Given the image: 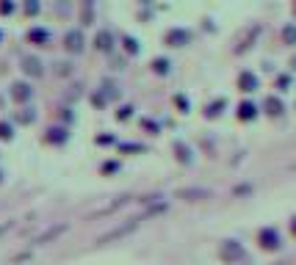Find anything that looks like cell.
Listing matches in <instances>:
<instances>
[{
	"mask_svg": "<svg viewBox=\"0 0 296 265\" xmlns=\"http://www.w3.org/2000/svg\"><path fill=\"white\" fill-rule=\"evenodd\" d=\"M186 42H188V31H183V28H172L166 33V44H172V47H180Z\"/></svg>",
	"mask_w": 296,
	"mask_h": 265,
	"instance_id": "9",
	"label": "cell"
},
{
	"mask_svg": "<svg viewBox=\"0 0 296 265\" xmlns=\"http://www.w3.org/2000/svg\"><path fill=\"white\" fill-rule=\"evenodd\" d=\"M238 86H241V91H255V88H258V75L241 72L238 75Z\"/></svg>",
	"mask_w": 296,
	"mask_h": 265,
	"instance_id": "11",
	"label": "cell"
},
{
	"mask_svg": "<svg viewBox=\"0 0 296 265\" xmlns=\"http://www.w3.org/2000/svg\"><path fill=\"white\" fill-rule=\"evenodd\" d=\"M260 246H263V249H280V235H277V229H263V232H260Z\"/></svg>",
	"mask_w": 296,
	"mask_h": 265,
	"instance_id": "8",
	"label": "cell"
},
{
	"mask_svg": "<svg viewBox=\"0 0 296 265\" xmlns=\"http://www.w3.org/2000/svg\"><path fill=\"white\" fill-rule=\"evenodd\" d=\"M219 254H222V260L227 262H235V260H244V246L238 243V240H224L222 249H219Z\"/></svg>",
	"mask_w": 296,
	"mask_h": 265,
	"instance_id": "2",
	"label": "cell"
},
{
	"mask_svg": "<svg viewBox=\"0 0 296 265\" xmlns=\"http://www.w3.org/2000/svg\"><path fill=\"white\" fill-rule=\"evenodd\" d=\"M282 39H285V44H296V25L282 28Z\"/></svg>",
	"mask_w": 296,
	"mask_h": 265,
	"instance_id": "18",
	"label": "cell"
},
{
	"mask_svg": "<svg viewBox=\"0 0 296 265\" xmlns=\"http://www.w3.org/2000/svg\"><path fill=\"white\" fill-rule=\"evenodd\" d=\"M141 224V219H128L125 224H119V227H114L111 232H105L103 238H100V243H114V240H119V238H125L128 232H133L136 227Z\"/></svg>",
	"mask_w": 296,
	"mask_h": 265,
	"instance_id": "1",
	"label": "cell"
},
{
	"mask_svg": "<svg viewBox=\"0 0 296 265\" xmlns=\"http://www.w3.org/2000/svg\"><path fill=\"white\" fill-rule=\"evenodd\" d=\"M83 44H86V39H83V33H80L78 28H72V31L64 33V47H67L69 52H83Z\"/></svg>",
	"mask_w": 296,
	"mask_h": 265,
	"instance_id": "3",
	"label": "cell"
},
{
	"mask_svg": "<svg viewBox=\"0 0 296 265\" xmlns=\"http://www.w3.org/2000/svg\"><path fill=\"white\" fill-rule=\"evenodd\" d=\"M14 138V127L9 122H0V141H11Z\"/></svg>",
	"mask_w": 296,
	"mask_h": 265,
	"instance_id": "17",
	"label": "cell"
},
{
	"mask_svg": "<svg viewBox=\"0 0 296 265\" xmlns=\"http://www.w3.org/2000/svg\"><path fill=\"white\" fill-rule=\"evenodd\" d=\"M255 116H258V108H255L252 102H241L238 105V119L249 122V119H255Z\"/></svg>",
	"mask_w": 296,
	"mask_h": 265,
	"instance_id": "13",
	"label": "cell"
},
{
	"mask_svg": "<svg viewBox=\"0 0 296 265\" xmlns=\"http://www.w3.org/2000/svg\"><path fill=\"white\" fill-rule=\"evenodd\" d=\"M125 47H128V52H133V56L139 52V42H136L133 36H128V39H125Z\"/></svg>",
	"mask_w": 296,
	"mask_h": 265,
	"instance_id": "22",
	"label": "cell"
},
{
	"mask_svg": "<svg viewBox=\"0 0 296 265\" xmlns=\"http://www.w3.org/2000/svg\"><path fill=\"white\" fill-rule=\"evenodd\" d=\"M116 169H119V163H116V161H108V163H103V172H105V174L116 172Z\"/></svg>",
	"mask_w": 296,
	"mask_h": 265,
	"instance_id": "23",
	"label": "cell"
},
{
	"mask_svg": "<svg viewBox=\"0 0 296 265\" xmlns=\"http://www.w3.org/2000/svg\"><path fill=\"white\" fill-rule=\"evenodd\" d=\"M17 119H20L22 125H31V122L36 119V114H33V108H25V111H20V114H17Z\"/></svg>",
	"mask_w": 296,
	"mask_h": 265,
	"instance_id": "19",
	"label": "cell"
},
{
	"mask_svg": "<svg viewBox=\"0 0 296 265\" xmlns=\"http://www.w3.org/2000/svg\"><path fill=\"white\" fill-rule=\"evenodd\" d=\"M210 191L208 188H183L177 191V199H188V202H197V199H208Z\"/></svg>",
	"mask_w": 296,
	"mask_h": 265,
	"instance_id": "7",
	"label": "cell"
},
{
	"mask_svg": "<svg viewBox=\"0 0 296 265\" xmlns=\"http://www.w3.org/2000/svg\"><path fill=\"white\" fill-rule=\"evenodd\" d=\"M175 152H177V161L180 163H191L194 157H191V149H188L183 141H175Z\"/></svg>",
	"mask_w": 296,
	"mask_h": 265,
	"instance_id": "14",
	"label": "cell"
},
{
	"mask_svg": "<svg viewBox=\"0 0 296 265\" xmlns=\"http://www.w3.org/2000/svg\"><path fill=\"white\" fill-rule=\"evenodd\" d=\"M114 33L108 31V28H103V31H97V36H94V47L97 50H103V52H108V50H114Z\"/></svg>",
	"mask_w": 296,
	"mask_h": 265,
	"instance_id": "4",
	"label": "cell"
},
{
	"mask_svg": "<svg viewBox=\"0 0 296 265\" xmlns=\"http://www.w3.org/2000/svg\"><path fill=\"white\" fill-rule=\"evenodd\" d=\"M291 229H293V235H296V219H293V224H291Z\"/></svg>",
	"mask_w": 296,
	"mask_h": 265,
	"instance_id": "28",
	"label": "cell"
},
{
	"mask_svg": "<svg viewBox=\"0 0 296 265\" xmlns=\"http://www.w3.org/2000/svg\"><path fill=\"white\" fill-rule=\"evenodd\" d=\"M266 111H269L271 116H280L282 114V102L277 97H269V99H266Z\"/></svg>",
	"mask_w": 296,
	"mask_h": 265,
	"instance_id": "16",
	"label": "cell"
},
{
	"mask_svg": "<svg viewBox=\"0 0 296 265\" xmlns=\"http://www.w3.org/2000/svg\"><path fill=\"white\" fill-rule=\"evenodd\" d=\"M277 86H280V88L291 86V75H280V78H277Z\"/></svg>",
	"mask_w": 296,
	"mask_h": 265,
	"instance_id": "24",
	"label": "cell"
},
{
	"mask_svg": "<svg viewBox=\"0 0 296 265\" xmlns=\"http://www.w3.org/2000/svg\"><path fill=\"white\" fill-rule=\"evenodd\" d=\"M67 138H69V133L64 130V127H50V130H47V135H45L47 144H64Z\"/></svg>",
	"mask_w": 296,
	"mask_h": 265,
	"instance_id": "10",
	"label": "cell"
},
{
	"mask_svg": "<svg viewBox=\"0 0 296 265\" xmlns=\"http://www.w3.org/2000/svg\"><path fill=\"white\" fill-rule=\"evenodd\" d=\"M67 232V224H56L53 229H47V232H42L36 238V243H47V240H53V238H58V235H64Z\"/></svg>",
	"mask_w": 296,
	"mask_h": 265,
	"instance_id": "12",
	"label": "cell"
},
{
	"mask_svg": "<svg viewBox=\"0 0 296 265\" xmlns=\"http://www.w3.org/2000/svg\"><path fill=\"white\" fill-rule=\"evenodd\" d=\"M130 111H133L130 105H122V108H119V114H116V116H119V119H128V116H130Z\"/></svg>",
	"mask_w": 296,
	"mask_h": 265,
	"instance_id": "25",
	"label": "cell"
},
{
	"mask_svg": "<svg viewBox=\"0 0 296 265\" xmlns=\"http://www.w3.org/2000/svg\"><path fill=\"white\" fill-rule=\"evenodd\" d=\"M22 69H25V75H31V78H39V75H45L42 61H39L36 56H25V58H22Z\"/></svg>",
	"mask_w": 296,
	"mask_h": 265,
	"instance_id": "6",
	"label": "cell"
},
{
	"mask_svg": "<svg viewBox=\"0 0 296 265\" xmlns=\"http://www.w3.org/2000/svg\"><path fill=\"white\" fill-rule=\"evenodd\" d=\"M222 108H224V99H216V102L208 105V111H205V114H208V116H219V111H222Z\"/></svg>",
	"mask_w": 296,
	"mask_h": 265,
	"instance_id": "21",
	"label": "cell"
},
{
	"mask_svg": "<svg viewBox=\"0 0 296 265\" xmlns=\"http://www.w3.org/2000/svg\"><path fill=\"white\" fill-rule=\"evenodd\" d=\"M152 69H155L158 75H166L169 72V61L166 58H155V61H152Z\"/></svg>",
	"mask_w": 296,
	"mask_h": 265,
	"instance_id": "20",
	"label": "cell"
},
{
	"mask_svg": "<svg viewBox=\"0 0 296 265\" xmlns=\"http://www.w3.org/2000/svg\"><path fill=\"white\" fill-rule=\"evenodd\" d=\"M0 36H3V33H0Z\"/></svg>",
	"mask_w": 296,
	"mask_h": 265,
	"instance_id": "31",
	"label": "cell"
},
{
	"mask_svg": "<svg viewBox=\"0 0 296 265\" xmlns=\"http://www.w3.org/2000/svg\"><path fill=\"white\" fill-rule=\"evenodd\" d=\"M28 39H31V42H36V44H45L47 39H50V33H47L45 28H33V31L28 33Z\"/></svg>",
	"mask_w": 296,
	"mask_h": 265,
	"instance_id": "15",
	"label": "cell"
},
{
	"mask_svg": "<svg viewBox=\"0 0 296 265\" xmlns=\"http://www.w3.org/2000/svg\"><path fill=\"white\" fill-rule=\"evenodd\" d=\"M293 11H296V6H293Z\"/></svg>",
	"mask_w": 296,
	"mask_h": 265,
	"instance_id": "30",
	"label": "cell"
},
{
	"mask_svg": "<svg viewBox=\"0 0 296 265\" xmlns=\"http://www.w3.org/2000/svg\"><path fill=\"white\" fill-rule=\"evenodd\" d=\"M0 11H3V14H9V11H14V6H11V3H3V6H0Z\"/></svg>",
	"mask_w": 296,
	"mask_h": 265,
	"instance_id": "27",
	"label": "cell"
},
{
	"mask_svg": "<svg viewBox=\"0 0 296 265\" xmlns=\"http://www.w3.org/2000/svg\"><path fill=\"white\" fill-rule=\"evenodd\" d=\"M33 97V88L28 83H22V80H17L14 86H11V99H17V102H28V99Z\"/></svg>",
	"mask_w": 296,
	"mask_h": 265,
	"instance_id": "5",
	"label": "cell"
},
{
	"mask_svg": "<svg viewBox=\"0 0 296 265\" xmlns=\"http://www.w3.org/2000/svg\"><path fill=\"white\" fill-rule=\"evenodd\" d=\"M0 180H3V174H0Z\"/></svg>",
	"mask_w": 296,
	"mask_h": 265,
	"instance_id": "29",
	"label": "cell"
},
{
	"mask_svg": "<svg viewBox=\"0 0 296 265\" xmlns=\"http://www.w3.org/2000/svg\"><path fill=\"white\" fill-rule=\"evenodd\" d=\"M25 11H28V14H36V11H39V3H28Z\"/></svg>",
	"mask_w": 296,
	"mask_h": 265,
	"instance_id": "26",
	"label": "cell"
}]
</instances>
